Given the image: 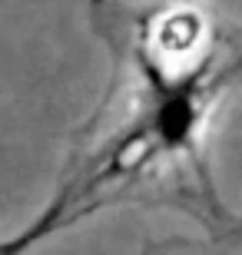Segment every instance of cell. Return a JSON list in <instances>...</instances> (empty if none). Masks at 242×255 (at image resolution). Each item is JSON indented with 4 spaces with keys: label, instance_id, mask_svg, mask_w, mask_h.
<instances>
[{
    "label": "cell",
    "instance_id": "cell-1",
    "mask_svg": "<svg viewBox=\"0 0 242 255\" xmlns=\"http://www.w3.org/2000/svg\"><path fill=\"white\" fill-rule=\"evenodd\" d=\"M33 236H37V232H30V236H23V239H13V242H3V246H0V255H17V252L27 246Z\"/></svg>",
    "mask_w": 242,
    "mask_h": 255
}]
</instances>
